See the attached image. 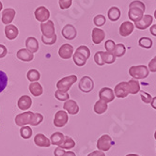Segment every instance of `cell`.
<instances>
[{
    "label": "cell",
    "mask_w": 156,
    "mask_h": 156,
    "mask_svg": "<svg viewBox=\"0 0 156 156\" xmlns=\"http://www.w3.org/2000/svg\"><path fill=\"white\" fill-rule=\"evenodd\" d=\"M107 108H108L107 103H105L103 100H99L94 105V112L98 115H101L105 112Z\"/></svg>",
    "instance_id": "27"
},
{
    "label": "cell",
    "mask_w": 156,
    "mask_h": 156,
    "mask_svg": "<svg viewBox=\"0 0 156 156\" xmlns=\"http://www.w3.org/2000/svg\"><path fill=\"white\" fill-rule=\"evenodd\" d=\"M133 28H135V25H133L132 22L125 21L119 27V34L121 37H128L133 33Z\"/></svg>",
    "instance_id": "16"
},
{
    "label": "cell",
    "mask_w": 156,
    "mask_h": 156,
    "mask_svg": "<svg viewBox=\"0 0 156 156\" xmlns=\"http://www.w3.org/2000/svg\"><path fill=\"white\" fill-rule=\"evenodd\" d=\"M63 109L70 115H76L79 112V106L73 100H67L63 105Z\"/></svg>",
    "instance_id": "14"
},
{
    "label": "cell",
    "mask_w": 156,
    "mask_h": 156,
    "mask_svg": "<svg viewBox=\"0 0 156 156\" xmlns=\"http://www.w3.org/2000/svg\"><path fill=\"white\" fill-rule=\"evenodd\" d=\"M87 156H105V154L102 151H94L90 152Z\"/></svg>",
    "instance_id": "49"
},
{
    "label": "cell",
    "mask_w": 156,
    "mask_h": 156,
    "mask_svg": "<svg viewBox=\"0 0 156 156\" xmlns=\"http://www.w3.org/2000/svg\"><path fill=\"white\" fill-rule=\"evenodd\" d=\"M16 15V12L12 8H7L2 12V16H1V21L4 25H9L12 23Z\"/></svg>",
    "instance_id": "11"
},
{
    "label": "cell",
    "mask_w": 156,
    "mask_h": 156,
    "mask_svg": "<svg viewBox=\"0 0 156 156\" xmlns=\"http://www.w3.org/2000/svg\"><path fill=\"white\" fill-rule=\"evenodd\" d=\"M113 144H114V142H113L112 138H111L108 135H103L97 140V148L99 151H102L105 152V151H109Z\"/></svg>",
    "instance_id": "6"
},
{
    "label": "cell",
    "mask_w": 156,
    "mask_h": 156,
    "mask_svg": "<svg viewBox=\"0 0 156 156\" xmlns=\"http://www.w3.org/2000/svg\"><path fill=\"white\" fill-rule=\"evenodd\" d=\"M57 34H55L53 37L51 38H45V37H41V41L44 43V44H46V45H53L54 43H55V41H57Z\"/></svg>",
    "instance_id": "42"
},
{
    "label": "cell",
    "mask_w": 156,
    "mask_h": 156,
    "mask_svg": "<svg viewBox=\"0 0 156 156\" xmlns=\"http://www.w3.org/2000/svg\"><path fill=\"white\" fill-rule=\"evenodd\" d=\"M91 38H92V41L94 44L98 45V44L101 43L105 38V33L103 29L99 28V27H95L92 29L91 32Z\"/></svg>",
    "instance_id": "18"
},
{
    "label": "cell",
    "mask_w": 156,
    "mask_h": 156,
    "mask_svg": "<svg viewBox=\"0 0 156 156\" xmlns=\"http://www.w3.org/2000/svg\"><path fill=\"white\" fill-rule=\"evenodd\" d=\"M65 152H66V151H64V149H62V148H60V147L58 146L57 149H55V150L54 151V155H55V156H63Z\"/></svg>",
    "instance_id": "48"
},
{
    "label": "cell",
    "mask_w": 156,
    "mask_h": 156,
    "mask_svg": "<svg viewBox=\"0 0 156 156\" xmlns=\"http://www.w3.org/2000/svg\"><path fill=\"white\" fill-rule=\"evenodd\" d=\"M150 73V71L148 67L145 65H136L132 66L129 69V74L133 78V79H144V78L148 77Z\"/></svg>",
    "instance_id": "2"
},
{
    "label": "cell",
    "mask_w": 156,
    "mask_h": 156,
    "mask_svg": "<svg viewBox=\"0 0 156 156\" xmlns=\"http://www.w3.org/2000/svg\"><path fill=\"white\" fill-rule=\"evenodd\" d=\"M154 138L156 139V131H155V133H154Z\"/></svg>",
    "instance_id": "56"
},
{
    "label": "cell",
    "mask_w": 156,
    "mask_h": 156,
    "mask_svg": "<svg viewBox=\"0 0 156 156\" xmlns=\"http://www.w3.org/2000/svg\"><path fill=\"white\" fill-rule=\"evenodd\" d=\"M41 31L42 33V36L45 38H51L55 34V25L52 21L48 20L46 22H43L41 24Z\"/></svg>",
    "instance_id": "8"
},
{
    "label": "cell",
    "mask_w": 156,
    "mask_h": 156,
    "mask_svg": "<svg viewBox=\"0 0 156 156\" xmlns=\"http://www.w3.org/2000/svg\"><path fill=\"white\" fill-rule=\"evenodd\" d=\"M152 22H153V18L151 15H150V14L143 15V17L140 21L135 23V27L140 30H144V29L148 28L149 27H151Z\"/></svg>",
    "instance_id": "17"
},
{
    "label": "cell",
    "mask_w": 156,
    "mask_h": 156,
    "mask_svg": "<svg viewBox=\"0 0 156 156\" xmlns=\"http://www.w3.org/2000/svg\"><path fill=\"white\" fill-rule=\"evenodd\" d=\"M34 15L37 21H39L40 23H43V22H46L49 20L50 12L44 6H41L36 9Z\"/></svg>",
    "instance_id": "9"
},
{
    "label": "cell",
    "mask_w": 156,
    "mask_h": 156,
    "mask_svg": "<svg viewBox=\"0 0 156 156\" xmlns=\"http://www.w3.org/2000/svg\"><path fill=\"white\" fill-rule=\"evenodd\" d=\"M105 21H106V19H105V15H103V14H98V15H96L94 17L93 23H94V25L96 27H103L105 24Z\"/></svg>",
    "instance_id": "38"
},
{
    "label": "cell",
    "mask_w": 156,
    "mask_h": 156,
    "mask_svg": "<svg viewBox=\"0 0 156 156\" xmlns=\"http://www.w3.org/2000/svg\"><path fill=\"white\" fill-rule=\"evenodd\" d=\"M43 120V116L41 113H34L33 115V119L30 122L31 126H38L39 124H41Z\"/></svg>",
    "instance_id": "37"
},
{
    "label": "cell",
    "mask_w": 156,
    "mask_h": 156,
    "mask_svg": "<svg viewBox=\"0 0 156 156\" xmlns=\"http://www.w3.org/2000/svg\"><path fill=\"white\" fill-rule=\"evenodd\" d=\"M26 48L31 53H37L39 51V42L36 38L28 37L26 40Z\"/></svg>",
    "instance_id": "23"
},
{
    "label": "cell",
    "mask_w": 156,
    "mask_h": 156,
    "mask_svg": "<svg viewBox=\"0 0 156 156\" xmlns=\"http://www.w3.org/2000/svg\"><path fill=\"white\" fill-rule=\"evenodd\" d=\"M58 3H59V7L61 9H67L72 6L73 0H59Z\"/></svg>",
    "instance_id": "45"
},
{
    "label": "cell",
    "mask_w": 156,
    "mask_h": 156,
    "mask_svg": "<svg viewBox=\"0 0 156 156\" xmlns=\"http://www.w3.org/2000/svg\"><path fill=\"white\" fill-rule=\"evenodd\" d=\"M128 91L130 94H136L140 91V84L136 79H131L127 82Z\"/></svg>",
    "instance_id": "26"
},
{
    "label": "cell",
    "mask_w": 156,
    "mask_h": 156,
    "mask_svg": "<svg viewBox=\"0 0 156 156\" xmlns=\"http://www.w3.org/2000/svg\"><path fill=\"white\" fill-rule=\"evenodd\" d=\"M154 17H155V19H156V9H155V12H154Z\"/></svg>",
    "instance_id": "55"
},
{
    "label": "cell",
    "mask_w": 156,
    "mask_h": 156,
    "mask_svg": "<svg viewBox=\"0 0 156 156\" xmlns=\"http://www.w3.org/2000/svg\"><path fill=\"white\" fill-rule=\"evenodd\" d=\"M16 57L21 61L29 62V61L33 60V58H34V55H33V53L29 52L27 48H22V49L17 51Z\"/></svg>",
    "instance_id": "19"
},
{
    "label": "cell",
    "mask_w": 156,
    "mask_h": 156,
    "mask_svg": "<svg viewBox=\"0 0 156 156\" xmlns=\"http://www.w3.org/2000/svg\"><path fill=\"white\" fill-rule=\"evenodd\" d=\"M61 34L64 39L72 41L74 38H76L77 31H76V28L73 25H66L61 30Z\"/></svg>",
    "instance_id": "13"
},
{
    "label": "cell",
    "mask_w": 156,
    "mask_h": 156,
    "mask_svg": "<svg viewBox=\"0 0 156 156\" xmlns=\"http://www.w3.org/2000/svg\"><path fill=\"white\" fill-rule=\"evenodd\" d=\"M99 98L100 100H103L105 103H111L115 99V93L114 90H111L110 87H103L99 91Z\"/></svg>",
    "instance_id": "10"
},
{
    "label": "cell",
    "mask_w": 156,
    "mask_h": 156,
    "mask_svg": "<svg viewBox=\"0 0 156 156\" xmlns=\"http://www.w3.org/2000/svg\"><path fill=\"white\" fill-rule=\"evenodd\" d=\"M59 147L64 150H72L75 147V142L72 137H70L68 136H64V140L60 144Z\"/></svg>",
    "instance_id": "29"
},
{
    "label": "cell",
    "mask_w": 156,
    "mask_h": 156,
    "mask_svg": "<svg viewBox=\"0 0 156 156\" xmlns=\"http://www.w3.org/2000/svg\"><path fill=\"white\" fill-rule=\"evenodd\" d=\"M78 87L79 90L84 92V93H88L91 90H93L94 88V81L92 80V78H90V76H83L79 83H78Z\"/></svg>",
    "instance_id": "5"
},
{
    "label": "cell",
    "mask_w": 156,
    "mask_h": 156,
    "mask_svg": "<svg viewBox=\"0 0 156 156\" xmlns=\"http://www.w3.org/2000/svg\"><path fill=\"white\" fill-rule=\"evenodd\" d=\"M126 156H139V155H137V154H127Z\"/></svg>",
    "instance_id": "54"
},
{
    "label": "cell",
    "mask_w": 156,
    "mask_h": 156,
    "mask_svg": "<svg viewBox=\"0 0 156 156\" xmlns=\"http://www.w3.org/2000/svg\"><path fill=\"white\" fill-rule=\"evenodd\" d=\"M8 54V49L4 44H0V58H5Z\"/></svg>",
    "instance_id": "47"
},
{
    "label": "cell",
    "mask_w": 156,
    "mask_h": 156,
    "mask_svg": "<svg viewBox=\"0 0 156 156\" xmlns=\"http://www.w3.org/2000/svg\"><path fill=\"white\" fill-rule=\"evenodd\" d=\"M138 44L139 46L142 48H146V49H150L152 46V41L150 38L147 37H143L138 41Z\"/></svg>",
    "instance_id": "36"
},
{
    "label": "cell",
    "mask_w": 156,
    "mask_h": 156,
    "mask_svg": "<svg viewBox=\"0 0 156 156\" xmlns=\"http://www.w3.org/2000/svg\"><path fill=\"white\" fill-rule=\"evenodd\" d=\"M149 71L152 72V73H156V57H154L149 63V67H148Z\"/></svg>",
    "instance_id": "46"
},
{
    "label": "cell",
    "mask_w": 156,
    "mask_h": 156,
    "mask_svg": "<svg viewBox=\"0 0 156 156\" xmlns=\"http://www.w3.org/2000/svg\"><path fill=\"white\" fill-rule=\"evenodd\" d=\"M68 120H69L68 113L65 110H59L55 114L54 125L57 128H62L68 123Z\"/></svg>",
    "instance_id": "4"
},
{
    "label": "cell",
    "mask_w": 156,
    "mask_h": 156,
    "mask_svg": "<svg viewBox=\"0 0 156 156\" xmlns=\"http://www.w3.org/2000/svg\"><path fill=\"white\" fill-rule=\"evenodd\" d=\"M121 12H120V9L118 7H111L108 9V12H107V17L110 21L112 22H116L120 18Z\"/></svg>",
    "instance_id": "25"
},
{
    "label": "cell",
    "mask_w": 156,
    "mask_h": 156,
    "mask_svg": "<svg viewBox=\"0 0 156 156\" xmlns=\"http://www.w3.org/2000/svg\"><path fill=\"white\" fill-rule=\"evenodd\" d=\"M32 133H33V131L32 129L29 127V126H22L21 129H20V135H21V137L22 138H24V139H28L31 137L32 136Z\"/></svg>",
    "instance_id": "33"
},
{
    "label": "cell",
    "mask_w": 156,
    "mask_h": 156,
    "mask_svg": "<svg viewBox=\"0 0 156 156\" xmlns=\"http://www.w3.org/2000/svg\"><path fill=\"white\" fill-rule=\"evenodd\" d=\"M34 143L36 144V146L41 147V148H49L51 146L50 139H48L45 136L42 135V133H38L37 136H35Z\"/></svg>",
    "instance_id": "21"
},
{
    "label": "cell",
    "mask_w": 156,
    "mask_h": 156,
    "mask_svg": "<svg viewBox=\"0 0 156 156\" xmlns=\"http://www.w3.org/2000/svg\"><path fill=\"white\" fill-rule=\"evenodd\" d=\"M73 55V47L69 43H64L58 50V55L62 59H69Z\"/></svg>",
    "instance_id": "12"
},
{
    "label": "cell",
    "mask_w": 156,
    "mask_h": 156,
    "mask_svg": "<svg viewBox=\"0 0 156 156\" xmlns=\"http://www.w3.org/2000/svg\"><path fill=\"white\" fill-rule=\"evenodd\" d=\"M27 77L29 82H37L40 80L41 78V73L39 71L35 70V69H32L29 70L27 73Z\"/></svg>",
    "instance_id": "31"
},
{
    "label": "cell",
    "mask_w": 156,
    "mask_h": 156,
    "mask_svg": "<svg viewBox=\"0 0 156 156\" xmlns=\"http://www.w3.org/2000/svg\"><path fill=\"white\" fill-rule=\"evenodd\" d=\"M33 115H34V113L31 112V111H26L24 113L17 115L15 117V124L20 127L30 124V122L33 119Z\"/></svg>",
    "instance_id": "7"
},
{
    "label": "cell",
    "mask_w": 156,
    "mask_h": 156,
    "mask_svg": "<svg viewBox=\"0 0 156 156\" xmlns=\"http://www.w3.org/2000/svg\"><path fill=\"white\" fill-rule=\"evenodd\" d=\"M94 61L99 66L105 65V62L103 61V58H102V51H98L97 53H95V55H94Z\"/></svg>",
    "instance_id": "43"
},
{
    "label": "cell",
    "mask_w": 156,
    "mask_h": 156,
    "mask_svg": "<svg viewBox=\"0 0 156 156\" xmlns=\"http://www.w3.org/2000/svg\"><path fill=\"white\" fill-rule=\"evenodd\" d=\"M125 52H126V48L124 46V44L119 43V44H116V47H115L113 54L116 58H121L125 55Z\"/></svg>",
    "instance_id": "35"
},
{
    "label": "cell",
    "mask_w": 156,
    "mask_h": 156,
    "mask_svg": "<svg viewBox=\"0 0 156 156\" xmlns=\"http://www.w3.org/2000/svg\"><path fill=\"white\" fill-rule=\"evenodd\" d=\"M151 107L156 109V97H153L152 100H151Z\"/></svg>",
    "instance_id": "51"
},
{
    "label": "cell",
    "mask_w": 156,
    "mask_h": 156,
    "mask_svg": "<svg viewBox=\"0 0 156 156\" xmlns=\"http://www.w3.org/2000/svg\"><path fill=\"white\" fill-rule=\"evenodd\" d=\"M2 9H3V4L1 3V1H0V12L2 10Z\"/></svg>",
    "instance_id": "53"
},
{
    "label": "cell",
    "mask_w": 156,
    "mask_h": 156,
    "mask_svg": "<svg viewBox=\"0 0 156 156\" xmlns=\"http://www.w3.org/2000/svg\"><path fill=\"white\" fill-rule=\"evenodd\" d=\"M102 58L105 64H112L116 61V57L113 53H108V52H103L102 51Z\"/></svg>",
    "instance_id": "32"
},
{
    "label": "cell",
    "mask_w": 156,
    "mask_h": 156,
    "mask_svg": "<svg viewBox=\"0 0 156 156\" xmlns=\"http://www.w3.org/2000/svg\"><path fill=\"white\" fill-rule=\"evenodd\" d=\"M17 105L20 110H23V111L28 110L32 105V99L28 95L21 96L18 100Z\"/></svg>",
    "instance_id": "20"
},
{
    "label": "cell",
    "mask_w": 156,
    "mask_h": 156,
    "mask_svg": "<svg viewBox=\"0 0 156 156\" xmlns=\"http://www.w3.org/2000/svg\"><path fill=\"white\" fill-rule=\"evenodd\" d=\"M140 97H141L142 102H144L145 104H151L152 100V97L149 93L144 92V91H140Z\"/></svg>",
    "instance_id": "44"
},
{
    "label": "cell",
    "mask_w": 156,
    "mask_h": 156,
    "mask_svg": "<svg viewBox=\"0 0 156 156\" xmlns=\"http://www.w3.org/2000/svg\"><path fill=\"white\" fill-rule=\"evenodd\" d=\"M18 34H19V30L14 25L9 24V25L6 26V27H5V35H6V38L8 40L12 41V40L16 39Z\"/></svg>",
    "instance_id": "22"
},
{
    "label": "cell",
    "mask_w": 156,
    "mask_h": 156,
    "mask_svg": "<svg viewBox=\"0 0 156 156\" xmlns=\"http://www.w3.org/2000/svg\"><path fill=\"white\" fill-rule=\"evenodd\" d=\"M77 81V76L76 75H69V76H66V77H63L57 83V87L58 90H61V91H66L68 92L69 90L71 88V87L76 83Z\"/></svg>",
    "instance_id": "3"
},
{
    "label": "cell",
    "mask_w": 156,
    "mask_h": 156,
    "mask_svg": "<svg viewBox=\"0 0 156 156\" xmlns=\"http://www.w3.org/2000/svg\"><path fill=\"white\" fill-rule=\"evenodd\" d=\"M64 140V135L60 132H55L52 133V136L50 137V142L51 145H55V146H60V144Z\"/></svg>",
    "instance_id": "28"
},
{
    "label": "cell",
    "mask_w": 156,
    "mask_h": 156,
    "mask_svg": "<svg viewBox=\"0 0 156 156\" xmlns=\"http://www.w3.org/2000/svg\"><path fill=\"white\" fill-rule=\"evenodd\" d=\"M115 47H116V43L112 40H107L105 43V48L106 52L108 53H113L115 50Z\"/></svg>",
    "instance_id": "41"
},
{
    "label": "cell",
    "mask_w": 156,
    "mask_h": 156,
    "mask_svg": "<svg viewBox=\"0 0 156 156\" xmlns=\"http://www.w3.org/2000/svg\"><path fill=\"white\" fill-rule=\"evenodd\" d=\"M146 9L144 3L139 1V0H133L129 5V12H128V17L129 19L136 23V22L140 21L144 15V12Z\"/></svg>",
    "instance_id": "1"
},
{
    "label": "cell",
    "mask_w": 156,
    "mask_h": 156,
    "mask_svg": "<svg viewBox=\"0 0 156 156\" xmlns=\"http://www.w3.org/2000/svg\"><path fill=\"white\" fill-rule=\"evenodd\" d=\"M28 90H29L30 93L35 97H39L43 93L42 86L38 81L37 82H31L28 86Z\"/></svg>",
    "instance_id": "24"
},
{
    "label": "cell",
    "mask_w": 156,
    "mask_h": 156,
    "mask_svg": "<svg viewBox=\"0 0 156 156\" xmlns=\"http://www.w3.org/2000/svg\"><path fill=\"white\" fill-rule=\"evenodd\" d=\"M63 156H76V154L73 151H66Z\"/></svg>",
    "instance_id": "52"
},
{
    "label": "cell",
    "mask_w": 156,
    "mask_h": 156,
    "mask_svg": "<svg viewBox=\"0 0 156 156\" xmlns=\"http://www.w3.org/2000/svg\"><path fill=\"white\" fill-rule=\"evenodd\" d=\"M55 97L57 98L58 101H67V100H69L70 95H69L68 92L61 91V90H58L57 91L55 92Z\"/></svg>",
    "instance_id": "39"
},
{
    "label": "cell",
    "mask_w": 156,
    "mask_h": 156,
    "mask_svg": "<svg viewBox=\"0 0 156 156\" xmlns=\"http://www.w3.org/2000/svg\"><path fill=\"white\" fill-rule=\"evenodd\" d=\"M150 32H151V35H153L154 37H156V24L151 26Z\"/></svg>",
    "instance_id": "50"
},
{
    "label": "cell",
    "mask_w": 156,
    "mask_h": 156,
    "mask_svg": "<svg viewBox=\"0 0 156 156\" xmlns=\"http://www.w3.org/2000/svg\"><path fill=\"white\" fill-rule=\"evenodd\" d=\"M73 59L74 64L77 65V66H79V67L84 66L87 63V60L82 54L78 53V52L73 53Z\"/></svg>",
    "instance_id": "30"
},
{
    "label": "cell",
    "mask_w": 156,
    "mask_h": 156,
    "mask_svg": "<svg viewBox=\"0 0 156 156\" xmlns=\"http://www.w3.org/2000/svg\"><path fill=\"white\" fill-rule=\"evenodd\" d=\"M76 52L82 54L87 59H88V58H90V50L88 49V47H87V46H85V45L79 46V47H78V48L76 49Z\"/></svg>",
    "instance_id": "40"
},
{
    "label": "cell",
    "mask_w": 156,
    "mask_h": 156,
    "mask_svg": "<svg viewBox=\"0 0 156 156\" xmlns=\"http://www.w3.org/2000/svg\"><path fill=\"white\" fill-rule=\"evenodd\" d=\"M8 82H9V78L6 73H4L3 71H0V93L3 92L4 90L7 87Z\"/></svg>",
    "instance_id": "34"
},
{
    "label": "cell",
    "mask_w": 156,
    "mask_h": 156,
    "mask_svg": "<svg viewBox=\"0 0 156 156\" xmlns=\"http://www.w3.org/2000/svg\"><path fill=\"white\" fill-rule=\"evenodd\" d=\"M114 93H115V96H117L118 98H125V97H127L128 94H129L127 82H120V83H119L115 87Z\"/></svg>",
    "instance_id": "15"
}]
</instances>
